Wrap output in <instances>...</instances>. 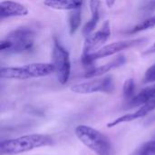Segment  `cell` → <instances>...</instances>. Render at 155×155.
I'll list each match as a JSON object with an SVG mask.
<instances>
[{
    "mask_svg": "<svg viewBox=\"0 0 155 155\" xmlns=\"http://www.w3.org/2000/svg\"><path fill=\"white\" fill-rule=\"evenodd\" d=\"M54 139L46 134H28L15 139L5 140L0 143L1 154H18L36 148L54 144Z\"/></svg>",
    "mask_w": 155,
    "mask_h": 155,
    "instance_id": "obj_1",
    "label": "cell"
},
{
    "mask_svg": "<svg viewBox=\"0 0 155 155\" xmlns=\"http://www.w3.org/2000/svg\"><path fill=\"white\" fill-rule=\"evenodd\" d=\"M76 137L97 155H114L112 141L103 133L88 125H78L74 130Z\"/></svg>",
    "mask_w": 155,
    "mask_h": 155,
    "instance_id": "obj_2",
    "label": "cell"
},
{
    "mask_svg": "<svg viewBox=\"0 0 155 155\" xmlns=\"http://www.w3.org/2000/svg\"><path fill=\"white\" fill-rule=\"evenodd\" d=\"M35 45V32L28 27L15 29L0 42V51L6 53H26Z\"/></svg>",
    "mask_w": 155,
    "mask_h": 155,
    "instance_id": "obj_3",
    "label": "cell"
},
{
    "mask_svg": "<svg viewBox=\"0 0 155 155\" xmlns=\"http://www.w3.org/2000/svg\"><path fill=\"white\" fill-rule=\"evenodd\" d=\"M54 73V67L51 63H34L18 67H2L0 76L4 79L28 80L47 76Z\"/></svg>",
    "mask_w": 155,
    "mask_h": 155,
    "instance_id": "obj_4",
    "label": "cell"
},
{
    "mask_svg": "<svg viewBox=\"0 0 155 155\" xmlns=\"http://www.w3.org/2000/svg\"><path fill=\"white\" fill-rule=\"evenodd\" d=\"M146 41H147V39H145V38H138V39H130V40H124V41L112 43L110 45L101 47L100 49H98L97 51H95L92 54L82 55V64L85 66L92 65L98 59L114 55L121 51L142 45V44L145 43Z\"/></svg>",
    "mask_w": 155,
    "mask_h": 155,
    "instance_id": "obj_5",
    "label": "cell"
},
{
    "mask_svg": "<svg viewBox=\"0 0 155 155\" xmlns=\"http://www.w3.org/2000/svg\"><path fill=\"white\" fill-rule=\"evenodd\" d=\"M52 64L54 67V73L61 84H65L70 77L71 74V61L68 51L54 38L53 53H52Z\"/></svg>",
    "mask_w": 155,
    "mask_h": 155,
    "instance_id": "obj_6",
    "label": "cell"
},
{
    "mask_svg": "<svg viewBox=\"0 0 155 155\" xmlns=\"http://www.w3.org/2000/svg\"><path fill=\"white\" fill-rule=\"evenodd\" d=\"M72 92L76 94H94V93H106L111 94L114 90V84L112 76H106L102 79L93 80L86 83L77 84L71 87Z\"/></svg>",
    "mask_w": 155,
    "mask_h": 155,
    "instance_id": "obj_7",
    "label": "cell"
},
{
    "mask_svg": "<svg viewBox=\"0 0 155 155\" xmlns=\"http://www.w3.org/2000/svg\"><path fill=\"white\" fill-rule=\"evenodd\" d=\"M110 35L111 25L109 21H105L101 29L86 36L82 55L92 54L100 49L101 47H103V45L107 42Z\"/></svg>",
    "mask_w": 155,
    "mask_h": 155,
    "instance_id": "obj_8",
    "label": "cell"
},
{
    "mask_svg": "<svg viewBox=\"0 0 155 155\" xmlns=\"http://www.w3.org/2000/svg\"><path fill=\"white\" fill-rule=\"evenodd\" d=\"M153 110H155V96L151 98L144 104L141 105V107L138 110H136L134 113L123 115V116L114 120L112 123H109L107 124V126L108 127H114V126H116L120 124H123V123H129V122L140 119L142 117H144L145 115H147L149 113H151Z\"/></svg>",
    "mask_w": 155,
    "mask_h": 155,
    "instance_id": "obj_9",
    "label": "cell"
},
{
    "mask_svg": "<svg viewBox=\"0 0 155 155\" xmlns=\"http://www.w3.org/2000/svg\"><path fill=\"white\" fill-rule=\"evenodd\" d=\"M28 14V9L22 4L5 0L0 3V17L1 19L8 17L25 16Z\"/></svg>",
    "mask_w": 155,
    "mask_h": 155,
    "instance_id": "obj_10",
    "label": "cell"
},
{
    "mask_svg": "<svg viewBox=\"0 0 155 155\" xmlns=\"http://www.w3.org/2000/svg\"><path fill=\"white\" fill-rule=\"evenodd\" d=\"M126 62V58L125 56L120 55L117 58H115L114 60L111 61L110 63H107L102 66L99 67H95V68H92L89 71H87L84 74V77L86 78H92V77H96V76H100L103 75L108 72H110L113 69H115L117 67H120L122 65H124Z\"/></svg>",
    "mask_w": 155,
    "mask_h": 155,
    "instance_id": "obj_11",
    "label": "cell"
},
{
    "mask_svg": "<svg viewBox=\"0 0 155 155\" xmlns=\"http://www.w3.org/2000/svg\"><path fill=\"white\" fill-rule=\"evenodd\" d=\"M89 5H90V10H91V18L83 28V34L85 36H88L89 35L93 33V31L95 29L99 22L101 0H90Z\"/></svg>",
    "mask_w": 155,
    "mask_h": 155,
    "instance_id": "obj_12",
    "label": "cell"
},
{
    "mask_svg": "<svg viewBox=\"0 0 155 155\" xmlns=\"http://www.w3.org/2000/svg\"><path fill=\"white\" fill-rule=\"evenodd\" d=\"M84 0H45L44 5L56 10H74L81 8Z\"/></svg>",
    "mask_w": 155,
    "mask_h": 155,
    "instance_id": "obj_13",
    "label": "cell"
},
{
    "mask_svg": "<svg viewBox=\"0 0 155 155\" xmlns=\"http://www.w3.org/2000/svg\"><path fill=\"white\" fill-rule=\"evenodd\" d=\"M155 96V84L146 87L143 91H141L137 95L133 97L130 100V107H135V106H141L144 104L146 102H148L151 98Z\"/></svg>",
    "mask_w": 155,
    "mask_h": 155,
    "instance_id": "obj_14",
    "label": "cell"
},
{
    "mask_svg": "<svg viewBox=\"0 0 155 155\" xmlns=\"http://www.w3.org/2000/svg\"><path fill=\"white\" fill-rule=\"evenodd\" d=\"M69 31L70 34H74L80 25H81V8H77L74 10H72L69 14Z\"/></svg>",
    "mask_w": 155,
    "mask_h": 155,
    "instance_id": "obj_15",
    "label": "cell"
},
{
    "mask_svg": "<svg viewBox=\"0 0 155 155\" xmlns=\"http://www.w3.org/2000/svg\"><path fill=\"white\" fill-rule=\"evenodd\" d=\"M132 155H155V140L144 143L137 148Z\"/></svg>",
    "mask_w": 155,
    "mask_h": 155,
    "instance_id": "obj_16",
    "label": "cell"
},
{
    "mask_svg": "<svg viewBox=\"0 0 155 155\" xmlns=\"http://www.w3.org/2000/svg\"><path fill=\"white\" fill-rule=\"evenodd\" d=\"M153 27H155V16L149 17V18L145 19L144 21L139 23L130 31V33H137V32L144 31V30L153 28Z\"/></svg>",
    "mask_w": 155,
    "mask_h": 155,
    "instance_id": "obj_17",
    "label": "cell"
},
{
    "mask_svg": "<svg viewBox=\"0 0 155 155\" xmlns=\"http://www.w3.org/2000/svg\"><path fill=\"white\" fill-rule=\"evenodd\" d=\"M134 91H135V83L134 79H128L124 84V95L126 99H132L134 97Z\"/></svg>",
    "mask_w": 155,
    "mask_h": 155,
    "instance_id": "obj_18",
    "label": "cell"
},
{
    "mask_svg": "<svg viewBox=\"0 0 155 155\" xmlns=\"http://www.w3.org/2000/svg\"><path fill=\"white\" fill-rule=\"evenodd\" d=\"M153 82H155V64L148 68L143 77V83L145 84L153 83Z\"/></svg>",
    "mask_w": 155,
    "mask_h": 155,
    "instance_id": "obj_19",
    "label": "cell"
},
{
    "mask_svg": "<svg viewBox=\"0 0 155 155\" xmlns=\"http://www.w3.org/2000/svg\"><path fill=\"white\" fill-rule=\"evenodd\" d=\"M155 53V42L149 47L145 50V52L143 53V54L147 55V54H154Z\"/></svg>",
    "mask_w": 155,
    "mask_h": 155,
    "instance_id": "obj_20",
    "label": "cell"
},
{
    "mask_svg": "<svg viewBox=\"0 0 155 155\" xmlns=\"http://www.w3.org/2000/svg\"><path fill=\"white\" fill-rule=\"evenodd\" d=\"M145 8H148V9H153V8H155V0L150 1V2L146 5V7H145Z\"/></svg>",
    "mask_w": 155,
    "mask_h": 155,
    "instance_id": "obj_21",
    "label": "cell"
},
{
    "mask_svg": "<svg viewBox=\"0 0 155 155\" xmlns=\"http://www.w3.org/2000/svg\"><path fill=\"white\" fill-rule=\"evenodd\" d=\"M115 2H116V0H105V3L109 8H112L114 6V5L115 4Z\"/></svg>",
    "mask_w": 155,
    "mask_h": 155,
    "instance_id": "obj_22",
    "label": "cell"
}]
</instances>
